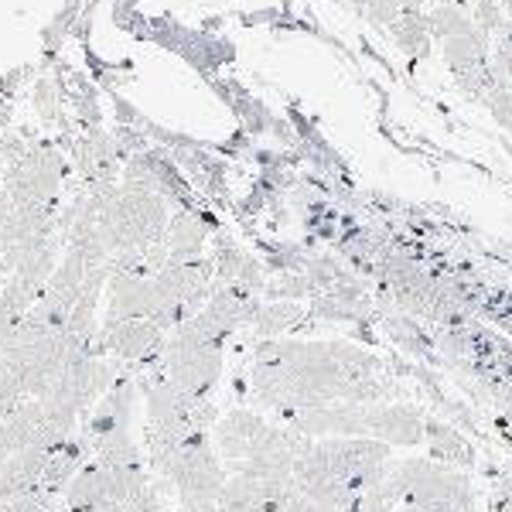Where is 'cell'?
I'll list each match as a JSON object with an SVG mask.
<instances>
[{"label":"cell","instance_id":"cell-1","mask_svg":"<svg viewBox=\"0 0 512 512\" xmlns=\"http://www.w3.org/2000/svg\"><path fill=\"white\" fill-rule=\"evenodd\" d=\"M134 396H137V386L130 383L127 376H120L113 383V390L99 400L93 420L86 424V437L89 444L103 441L110 434H120V431H130V414H134Z\"/></svg>","mask_w":512,"mask_h":512},{"label":"cell","instance_id":"cell-2","mask_svg":"<svg viewBox=\"0 0 512 512\" xmlns=\"http://www.w3.org/2000/svg\"><path fill=\"white\" fill-rule=\"evenodd\" d=\"M390 35L396 41V48H400L410 62L427 59V52H431V31H427L424 11H403L400 21L390 28Z\"/></svg>","mask_w":512,"mask_h":512},{"label":"cell","instance_id":"cell-3","mask_svg":"<svg viewBox=\"0 0 512 512\" xmlns=\"http://www.w3.org/2000/svg\"><path fill=\"white\" fill-rule=\"evenodd\" d=\"M424 437L431 441V448H434L437 458H444L448 465H461V468H472L475 465L472 444H468L461 434H454L451 427H444L441 420H424Z\"/></svg>","mask_w":512,"mask_h":512},{"label":"cell","instance_id":"cell-4","mask_svg":"<svg viewBox=\"0 0 512 512\" xmlns=\"http://www.w3.org/2000/svg\"><path fill=\"white\" fill-rule=\"evenodd\" d=\"M301 321H304L301 304L270 301V304H260V315H256V321H253V332H256V338H277L284 332L301 328Z\"/></svg>","mask_w":512,"mask_h":512},{"label":"cell","instance_id":"cell-5","mask_svg":"<svg viewBox=\"0 0 512 512\" xmlns=\"http://www.w3.org/2000/svg\"><path fill=\"white\" fill-rule=\"evenodd\" d=\"M475 28L472 14L461 11V7H451V4H437L431 14H427V31H431V38H458V35H468V31Z\"/></svg>","mask_w":512,"mask_h":512},{"label":"cell","instance_id":"cell-6","mask_svg":"<svg viewBox=\"0 0 512 512\" xmlns=\"http://www.w3.org/2000/svg\"><path fill=\"white\" fill-rule=\"evenodd\" d=\"M472 21L485 35H495V31L506 24V7H502V0H478L472 7Z\"/></svg>","mask_w":512,"mask_h":512},{"label":"cell","instance_id":"cell-7","mask_svg":"<svg viewBox=\"0 0 512 512\" xmlns=\"http://www.w3.org/2000/svg\"><path fill=\"white\" fill-rule=\"evenodd\" d=\"M178 512H219V502H181Z\"/></svg>","mask_w":512,"mask_h":512}]
</instances>
